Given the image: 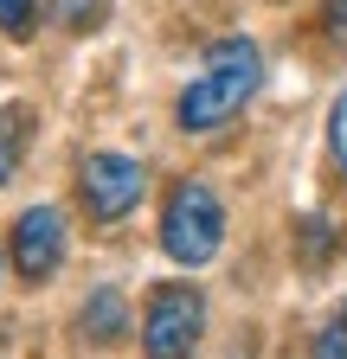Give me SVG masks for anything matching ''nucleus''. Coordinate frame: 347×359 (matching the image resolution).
Masks as SVG:
<instances>
[{"label": "nucleus", "instance_id": "nucleus-1", "mask_svg": "<svg viewBox=\"0 0 347 359\" xmlns=\"http://www.w3.org/2000/svg\"><path fill=\"white\" fill-rule=\"evenodd\" d=\"M257 83H264V52H257L251 39H219L206 52L199 77L181 90V103H174V116H181L187 135H206V128H225L251 97Z\"/></svg>", "mask_w": 347, "mask_h": 359}, {"label": "nucleus", "instance_id": "nucleus-2", "mask_svg": "<svg viewBox=\"0 0 347 359\" xmlns=\"http://www.w3.org/2000/svg\"><path fill=\"white\" fill-rule=\"evenodd\" d=\"M225 244V205L206 180H181L161 212V250L174 263H212Z\"/></svg>", "mask_w": 347, "mask_h": 359}, {"label": "nucleus", "instance_id": "nucleus-3", "mask_svg": "<svg viewBox=\"0 0 347 359\" xmlns=\"http://www.w3.org/2000/svg\"><path fill=\"white\" fill-rule=\"evenodd\" d=\"M206 334V295L193 283H161L142 314V353L148 359H193Z\"/></svg>", "mask_w": 347, "mask_h": 359}, {"label": "nucleus", "instance_id": "nucleus-4", "mask_svg": "<svg viewBox=\"0 0 347 359\" xmlns=\"http://www.w3.org/2000/svg\"><path fill=\"white\" fill-rule=\"evenodd\" d=\"M77 193H84V205H91V218L116 224V218H129V212L142 205L148 173H142V161H136V154H91V161H84Z\"/></svg>", "mask_w": 347, "mask_h": 359}, {"label": "nucleus", "instance_id": "nucleus-5", "mask_svg": "<svg viewBox=\"0 0 347 359\" xmlns=\"http://www.w3.org/2000/svg\"><path fill=\"white\" fill-rule=\"evenodd\" d=\"M7 257H13V276H20V283H46L52 269L65 263V212H58V205L20 212V218H13Z\"/></svg>", "mask_w": 347, "mask_h": 359}, {"label": "nucleus", "instance_id": "nucleus-6", "mask_svg": "<svg viewBox=\"0 0 347 359\" xmlns=\"http://www.w3.org/2000/svg\"><path fill=\"white\" fill-rule=\"evenodd\" d=\"M122 327H129V302H122V289H97L91 302H84V314H77V334L91 340V346L122 340Z\"/></svg>", "mask_w": 347, "mask_h": 359}, {"label": "nucleus", "instance_id": "nucleus-7", "mask_svg": "<svg viewBox=\"0 0 347 359\" xmlns=\"http://www.w3.org/2000/svg\"><path fill=\"white\" fill-rule=\"evenodd\" d=\"M26 142H32V109H26V103H7V109H0V187L20 173Z\"/></svg>", "mask_w": 347, "mask_h": 359}, {"label": "nucleus", "instance_id": "nucleus-8", "mask_svg": "<svg viewBox=\"0 0 347 359\" xmlns=\"http://www.w3.org/2000/svg\"><path fill=\"white\" fill-rule=\"evenodd\" d=\"M296 250H302V263H322V257H334V224H328V218H302V238H296Z\"/></svg>", "mask_w": 347, "mask_h": 359}, {"label": "nucleus", "instance_id": "nucleus-9", "mask_svg": "<svg viewBox=\"0 0 347 359\" xmlns=\"http://www.w3.org/2000/svg\"><path fill=\"white\" fill-rule=\"evenodd\" d=\"M32 20H39V0H0V32L7 39H32Z\"/></svg>", "mask_w": 347, "mask_h": 359}, {"label": "nucleus", "instance_id": "nucleus-10", "mask_svg": "<svg viewBox=\"0 0 347 359\" xmlns=\"http://www.w3.org/2000/svg\"><path fill=\"white\" fill-rule=\"evenodd\" d=\"M309 359H347V321H328L309 346Z\"/></svg>", "mask_w": 347, "mask_h": 359}, {"label": "nucleus", "instance_id": "nucleus-11", "mask_svg": "<svg viewBox=\"0 0 347 359\" xmlns=\"http://www.w3.org/2000/svg\"><path fill=\"white\" fill-rule=\"evenodd\" d=\"M328 148H334V161H341V173H347V90L334 97V116H328Z\"/></svg>", "mask_w": 347, "mask_h": 359}, {"label": "nucleus", "instance_id": "nucleus-12", "mask_svg": "<svg viewBox=\"0 0 347 359\" xmlns=\"http://www.w3.org/2000/svg\"><path fill=\"white\" fill-rule=\"evenodd\" d=\"M58 20H71V26L84 32V26H97V20H103V7H97V0H58Z\"/></svg>", "mask_w": 347, "mask_h": 359}, {"label": "nucleus", "instance_id": "nucleus-13", "mask_svg": "<svg viewBox=\"0 0 347 359\" xmlns=\"http://www.w3.org/2000/svg\"><path fill=\"white\" fill-rule=\"evenodd\" d=\"M322 26L334 45H347V0H322Z\"/></svg>", "mask_w": 347, "mask_h": 359}, {"label": "nucleus", "instance_id": "nucleus-14", "mask_svg": "<svg viewBox=\"0 0 347 359\" xmlns=\"http://www.w3.org/2000/svg\"><path fill=\"white\" fill-rule=\"evenodd\" d=\"M341 321H347V314H341Z\"/></svg>", "mask_w": 347, "mask_h": 359}]
</instances>
